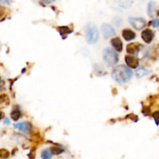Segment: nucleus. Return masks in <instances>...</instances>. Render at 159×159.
Listing matches in <instances>:
<instances>
[{
	"label": "nucleus",
	"mask_w": 159,
	"mask_h": 159,
	"mask_svg": "<svg viewBox=\"0 0 159 159\" xmlns=\"http://www.w3.org/2000/svg\"><path fill=\"white\" fill-rule=\"evenodd\" d=\"M52 152L51 150H49V149H46V150L43 151L41 153V158L43 159H48L51 158L52 157Z\"/></svg>",
	"instance_id": "16"
},
{
	"label": "nucleus",
	"mask_w": 159,
	"mask_h": 159,
	"mask_svg": "<svg viewBox=\"0 0 159 159\" xmlns=\"http://www.w3.org/2000/svg\"><path fill=\"white\" fill-rule=\"evenodd\" d=\"M143 48H144V46H142V45L140 44V43H130V44L127 45V51L128 54H137L139 53V51H141Z\"/></svg>",
	"instance_id": "6"
},
{
	"label": "nucleus",
	"mask_w": 159,
	"mask_h": 159,
	"mask_svg": "<svg viewBox=\"0 0 159 159\" xmlns=\"http://www.w3.org/2000/svg\"><path fill=\"white\" fill-rule=\"evenodd\" d=\"M103 59L106 63L108 65H110V66H113V65H116L118 62V61H119V57H118V55L116 53V51L110 48L104 50Z\"/></svg>",
	"instance_id": "3"
},
{
	"label": "nucleus",
	"mask_w": 159,
	"mask_h": 159,
	"mask_svg": "<svg viewBox=\"0 0 159 159\" xmlns=\"http://www.w3.org/2000/svg\"><path fill=\"white\" fill-rule=\"evenodd\" d=\"M150 71L145 68H140L136 71V75L138 78H142L149 74Z\"/></svg>",
	"instance_id": "13"
},
{
	"label": "nucleus",
	"mask_w": 159,
	"mask_h": 159,
	"mask_svg": "<svg viewBox=\"0 0 159 159\" xmlns=\"http://www.w3.org/2000/svg\"><path fill=\"white\" fill-rule=\"evenodd\" d=\"M4 121H5V122H4L5 124H9V120H8V119H6Z\"/></svg>",
	"instance_id": "24"
},
{
	"label": "nucleus",
	"mask_w": 159,
	"mask_h": 159,
	"mask_svg": "<svg viewBox=\"0 0 159 159\" xmlns=\"http://www.w3.org/2000/svg\"><path fill=\"white\" fill-rule=\"evenodd\" d=\"M20 115H21V113H20V110H19V108L14 109L12 111V113H11V118L14 121H16L20 117Z\"/></svg>",
	"instance_id": "15"
},
{
	"label": "nucleus",
	"mask_w": 159,
	"mask_h": 159,
	"mask_svg": "<svg viewBox=\"0 0 159 159\" xmlns=\"http://www.w3.org/2000/svg\"><path fill=\"white\" fill-rule=\"evenodd\" d=\"M118 5L123 8H129L131 6L134 0H116Z\"/></svg>",
	"instance_id": "14"
},
{
	"label": "nucleus",
	"mask_w": 159,
	"mask_h": 159,
	"mask_svg": "<svg viewBox=\"0 0 159 159\" xmlns=\"http://www.w3.org/2000/svg\"><path fill=\"white\" fill-rule=\"evenodd\" d=\"M149 24H150V26H153V27H159V18L152 20Z\"/></svg>",
	"instance_id": "20"
},
{
	"label": "nucleus",
	"mask_w": 159,
	"mask_h": 159,
	"mask_svg": "<svg viewBox=\"0 0 159 159\" xmlns=\"http://www.w3.org/2000/svg\"><path fill=\"white\" fill-rule=\"evenodd\" d=\"M51 152H52V153L54 154V155H59V154L62 153V152H64L63 149L59 148H57V147L52 148H51Z\"/></svg>",
	"instance_id": "19"
},
{
	"label": "nucleus",
	"mask_w": 159,
	"mask_h": 159,
	"mask_svg": "<svg viewBox=\"0 0 159 159\" xmlns=\"http://www.w3.org/2000/svg\"><path fill=\"white\" fill-rule=\"evenodd\" d=\"M128 20L130 24L132 25V26L136 30H142L146 25L145 20L141 18V17H130Z\"/></svg>",
	"instance_id": "4"
},
{
	"label": "nucleus",
	"mask_w": 159,
	"mask_h": 159,
	"mask_svg": "<svg viewBox=\"0 0 159 159\" xmlns=\"http://www.w3.org/2000/svg\"><path fill=\"white\" fill-rule=\"evenodd\" d=\"M85 33L86 40L89 44H93L98 41L99 38V33L96 25L93 23H88L85 26Z\"/></svg>",
	"instance_id": "2"
},
{
	"label": "nucleus",
	"mask_w": 159,
	"mask_h": 159,
	"mask_svg": "<svg viewBox=\"0 0 159 159\" xmlns=\"http://www.w3.org/2000/svg\"><path fill=\"white\" fill-rule=\"evenodd\" d=\"M14 127L25 134H29L31 130V125L29 123H18L14 125Z\"/></svg>",
	"instance_id": "9"
},
{
	"label": "nucleus",
	"mask_w": 159,
	"mask_h": 159,
	"mask_svg": "<svg viewBox=\"0 0 159 159\" xmlns=\"http://www.w3.org/2000/svg\"><path fill=\"white\" fill-rule=\"evenodd\" d=\"M101 30H102V34L103 35L104 38L108 39L112 36L115 35L116 31L113 26L112 25L109 24V23H104L101 26Z\"/></svg>",
	"instance_id": "5"
},
{
	"label": "nucleus",
	"mask_w": 159,
	"mask_h": 159,
	"mask_svg": "<svg viewBox=\"0 0 159 159\" xmlns=\"http://www.w3.org/2000/svg\"><path fill=\"white\" fill-rule=\"evenodd\" d=\"M153 117H154V119H155V122H156L157 125H158L159 124V113L158 112H155V113H154Z\"/></svg>",
	"instance_id": "21"
},
{
	"label": "nucleus",
	"mask_w": 159,
	"mask_h": 159,
	"mask_svg": "<svg viewBox=\"0 0 159 159\" xmlns=\"http://www.w3.org/2000/svg\"><path fill=\"white\" fill-rule=\"evenodd\" d=\"M1 1L2 2H4L5 4H7L8 6L10 5V1H9V0H1Z\"/></svg>",
	"instance_id": "22"
},
{
	"label": "nucleus",
	"mask_w": 159,
	"mask_h": 159,
	"mask_svg": "<svg viewBox=\"0 0 159 159\" xmlns=\"http://www.w3.org/2000/svg\"><path fill=\"white\" fill-rule=\"evenodd\" d=\"M111 76L113 80L119 83H126L129 82L133 77V71L130 68L125 65H119L116 66L113 70Z\"/></svg>",
	"instance_id": "1"
},
{
	"label": "nucleus",
	"mask_w": 159,
	"mask_h": 159,
	"mask_svg": "<svg viewBox=\"0 0 159 159\" xmlns=\"http://www.w3.org/2000/svg\"><path fill=\"white\" fill-rule=\"evenodd\" d=\"M68 29L69 28L66 27V26H63V27H58V31L60 32V34H61V35H64L65 34H69V33H71V31H69L68 30Z\"/></svg>",
	"instance_id": "18"
},
{
	"label": "nucleus",
	"mask_w": 159,
	"mask_h": 159,
	"mask_svg": "<svg viewBox=\"0 0 159 159\" xmlns=\"http://www.w3.org/2000/svg\"><path fill=\"white\" fill-rule=\"evenodd\" d=\"M123 37L124 38V40H127V41H130V40H133L136 37V34L134 31H132L131 30L129 29H125L123 30L122 32Z\"/></svg>",
	"instance_id": "11"
},
{
	"label": "nucleus",
	"mask_w": 159,
	"mask_h": 159,
	"mask_svg": "<svg viewBox=\"0 0 159 159\" xmlns=\"http://www.w3.org/2000/svg\"><path fill=\"white\" fill-rule=\"evenodd\" d=\"M148 15L150 17H155L156 13V3L155 2H150L148 6Z\"/></svg>",
	"instance_id": "12"
},
{
	"label": "nucleus",
	"mask_w": 159,
	"mask_h": 159,
	"mask_svg": "<svg viewBox=\"0 0 159 159\" xmlns=\"http://www.w3.org/2000/svg\"><path fill=\"white\" fill-rule=\"evenodd\" d=\"M125 61L127 65H128L130 68H137L139 66V61L137 57H133L130 55H127L125 57Z\"/></svg>",
	"instance_id": "8"
},
{
	"label": "nucleus",
	"mask_w": 159,
	"mask_h": 159,
	"mask_svg": "<svg viewBox=\"0 0 159 159\" xmlns=\"http://www.w3.org/2000/svg\"><path fill=\"white\" fill-rule=\"evenodd\" d=\"M155 37V34H154L153 31L150 29H146L144 30H143V32L141 33V37H142L143 40H144L145 43H149L152 41V40L154 39Z\"/></svg>",
	"instance_id": "7"
},
{
	"label": "nucleus",
	"mask_w": 159,
	"mask_h": 159,
	"mask_svg": "<svg viewBox=\"0 0 159 159\" xmlns=\"http://www.w3.org/2000/svg\"><path fill=\"white\" fill-rule=\"evenodd\" d=\"M111 45L113 46V48L116 50L118 52H120L123 50V43L121 41L119 37H115L111 40Z\"/></svg>",
	"instance_id": "10"
},
{
	"label": "nucleus",
	"mask_w": 159,
	"mask_h": 159,
	"mask_svg": "<svg viewBox=\"0 0 159 159\" xmlns=\"http://www.w3.org/2000/svg\"><path fill=\"white\" fill-rule=\"evenodd\" d=\"M42 1L45 2H47V3H51V2H53L54 0H42Z\"/></svg>",
	"instance_id": "23"
},
{
	"label": "nucleus",
	"mask_w": 159,
	"mask_h": 159,
	"mask_svg": "<svg viewBox=\"0 0 159 159\" xmlns=\"http://www.w3.org/2000/svg\"><path fill=\"white\" fill-rule=\"evenodd\" d=\"M113 22L116 26H120L123 24V19L120 16H115L113 18Z\"/></svg>",
	"instance_id": "17"
}]
</instances>
